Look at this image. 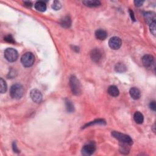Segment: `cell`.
Listing matches in <instances>:
<instances>
[{
  "label": "cell",
  "instance_id": "cell-22",
  "mask_svg": "<svg viewBox=\"0 0 156 156\" xmlns=\"http://www.w3.org/2000/svg\"><path fill=\"white\" fill-rule=\"evenodd\" d=\"M0 85H1L0 92H1V93H4L7 90V84L6 81H5L3 78L0 79Z\"/></svg>",
  "mask_w": 156,
  "mask_h": 156
},
{
  "label": "cell",
  "instance_id": "cell-10",
  "mask_svg": "<svg viewBox=\"0 0 156 156\" xmlns=\"http://www.w3.org/2000/svg\"><path fill=\"white\" fill-rule=\"evenodd\" d=\"M154 58L152 55L150 54H147L143 56L142 58V62L143 65L147 67V68H149L153 64H154Z\"/></svg>",
  "mask_w": 156,
  "mask_h": 156
},
{
  "label": "cell",
  "instance_id": "cell-6",
  "mask_svg": "<svg viewBox=\"0 0 156 156\" xmlns=\"http://www.w3.org/2000/svg\"><path fill=\"white\" fill-rule=\"evenodd\" d=\"M122 45V41L120 38L118 37H113L109 41V45L111 48L114 50H118L121 47Z\"/></svg>",
  "mask_w": 156,
  "mask_h": 156
},
{
  "label": "cell",
  "instance_id": "cell-28",
  "mask_svg": "<svg viewBox=\"0 0 156 156\" xmlns=\"http://www.w3.org/2000/svg\"><path fill=\"white\" fill-rule=\"evenodd\" d=\"M129 14H130V16H131V19L134 21V22H135L136 21V18H135V16H134V12L132 10L129 9Z\"/></svg>",
  "mask_w": 156,
  "mask_h": 156
},
{
  "label": "cell",
  "instance_id": "cell-16",
  "mask_svg": "<svg viewBox=\"0 0 156 156\" xmlns=\"http://www.w3.org/2000/svg\"><path fill=\"white\" fill-rule=\"evenodd\" d=\"M35 9L39 12H43L46 10V5L43 1H37L34 5Z\"/></svg>",
  "mask_w": 156,
  "mask_h": 156
},
{
  "label": "cell",
  "instance_id": "cell-27",
  "mask_svg": "<svg viewBox=\"0 0 156 156\" xmlns=\"http://www.w3.org/2000/svg\"><path fill=\"white\" fill-rule=\"evenodd\" d=\"M143 3H144V1H138V0L134 1L135 5H136V6H137V7L142 6L143 5Z\"/></svg>",
  "mask_w": 156,
  "mask_h": 156
},
{
  "label": "cell",
  "instance_id": "cell-29",
  "mask_svg": "<svg viewBox=\"0 0 156 156\" xmlns=\"http://www.w3.org/2000/svg\"><path fill=\"white\" fill-rule=\"evenodd\" d=\"M12 146H13L12 147H13V149L14 151V152H15V153H19V150L17 148V145H16V143L14 142Z\"/></svg>",
  "mask_w": 156,
  "mask_h": 156
},
{
  "label": "cell",
  "instance_id": "cell-26",
  "mask_svg": "<svg viewBox=\"0 0 156 156\" xmlns=\"http://www.w3.org/2000/svg\"><path fill=\"white\" fill-rule=\"evenodd\" d=\"M149 107H150V109H151L152 111H155L156 110V105H155V102L154 101L151 102H150V104H149Z\"/></svg>",
  "mask_w": 156,
  "mask_h": 156
},
{
  "label": "cell",
  "instance_id": "cell-20",
  "mask_svg": "<svg viewBox=\"0 0 156 156\" xmlns=\"http://www.w3.org/2000/svg\"><path fill=\"white\" fill-rule=\"evenodd\" d=\"M115 70L118 73H123L126 70V67L122 63H118L115 65Z\"/></svg>",
  "mask_w": 156,
  "mask_h": 156
},
{
  "label": "cell",
  "instance_id": "cell-18",
  "mask_svg": "<svg viewBox=\"0 0 156 156\" xmlns=\"http://www.w3.org/2000/svg\"><path fill=\"white\" fill-rule=\"evenodd\" d=\"M60 24L62 27L65 28H69L71 26V20L69 17H65L60 21Z\"/></svg>",
  "mask_w": 156,
  "mask_h": 156
},
{
  "label": "cell",
  "instance_id": "cell-21",
  "mask_svg": "<svg viewBox=\"0 0 156 156\" xmlns=\"http://www.w3.org/2000/svg\"><path fill=\"white\" fill-rule=\"evenodd\" d=\"M106 124V121L104 120V119H96V120H95V121H92V122L89 123L88 124H87L86 125L84 126V128H87L88 126L94 125V124Z\"/></svg>",
  "mask_w": 156,
  "mask_h": 156
},
{
  "label": "cell",
  "instance_id": "cell-17",
  "mask_svg": "<svg viewBox=\"0 0 156 156\" xmlns=\"http://www.w3.org/2000/svg\"><path fill=\"white\" fill-rule=\"evenodd\" d=\"M134 119L135 121H136L137 124H141L143 123L144 117L142 113H140V112H136L134 113Z\"/></svg>",
  "mask_w": 156,
  "mask_h": 156
},
{
  "label": "cell",
  "instance_id": "cell-8",
  "mask_svg": "<svg viewBox=\"0 0 156 156\" xmlns=\"http://www.w3.org/2000/svg\"><path fill=\"white\" fill-rule=\"evenodd\" d=\"M30 96L33 101L35 103H40L42 101V94L37 89H33L31 90Z\"/></svg>",
  "mask_w": 156,
  "mask_h": 156
},
{
  "label": "cell",
  "instance_id": "cell-11",
  "mask_svg": "<svg viewBox=\"0 0 156 156\" xmlns=\"http://www.w3.org/2000/svg\"><path fill=\"white\" fill-rule=\"evenodd\" d=\"M144 17L147 23L149 24L155 22V14L153 12H147L144 14Z\"/></svg>",
  "mask_w": 156,
  "mask_h": 156
},
{
  "label": "cell",
  "instance_id": "cell-4",
  "mask_svg": "<svg viewBox=\"0 0 156 156\" xmlns=\"http://www.w3.org/2000/svg\"><path fill=\"white\" fill-rule=\"evenodd\" d=\"M21 62L24 66L30 67L34 64L35 57L32 53H26L22 56Z\"/></svg>",
  "mask_w": 156,
  "mask_h": 156
},
{
  "label": "cell",
  "instance_id": "cell-25",
  "mask_svg": "<svg viewBox=\"0 0 156 156\" xmlns=\"http://www.w3.org/2000/svg\"><path fill=\"white\" fill-rule=\"evenodd\" d=\"M4 40L6 41L7 42L10 43H14L15 40L11 35H8L4 37Z\"/></svg>",
  "mask_w": 156,
  "mask_h": 156
},
{
  "label": "cell",
  "instance_id": "cell-15",
  "mask_svg": "<svg viewBox=\"0 0 156 156\" xmlns=\"http://www.w3.org/2000/svg\"><path fill=\"white\" fill-rule=\"evenodd\" d=\"M83 4L85 5L86 6L89 7H96L100 6L101 5V2L100 1H97V0H95V1H82Z\"/></svg>",
  "mask_w": 156,
  "mask_h": 156
},
{
  "label": "cell",
  "instance_id": "cell-3",
  "mask_svg": "<svg viewBox=\"0 0 156 156\" xmlns=\"http://www.w3.org/2000/svg\"><path fill=\"white\" fill-rule=\"evenodd\" d=\"M112 136L122 143L129 144V146H131L133 143L132 139L131 138V137L128 136V135L121 134L117 131H112Z\"/></svg>",
  "mask_w": 156,
  "mask_h": 156
},
{
  "label": "cell",
  "instance_id": "cell-19",
  "mask_svg": "<svg viewBox=\"0 0 156 156\" xmlns=\"http://www.w3.org/2000/svg\"><path fill=\"white\" fill-rule=\"evenodd\" d=\"M65 105H66V111L70 113H71L74 111L75 108L74 105L73 104L72 102L68 99H66L65 100Z\"/></svg>",
  "mask_w": 156,
  "mask_h": 156
},
{
  "label": "cell",
  "instance_id": "cell-5",
  "mask_svg": "<svg viewBox=\"0 0 156 156\" xmlns=\"http://www.w3.org/2000/svg\"><path fill=\"white\" fill-rule=\"evenodd\" d=\"M4 57L7 61L10 62H14L17 60L18 58V53L16 50L9 48L5 50Z\"/></svg>",
  "mask_w": 156,
  "mask_h": 156
},
{
  "label": "cell",
  "instance_id": "cell-30",
  "mask_svg": "<svg viewBox=\"0 0 156 156\" xmlns=\"http://www.w3.org/2000/svg\"><path fill=\"white\" fill-rule=\"evenodd\" d=\"M24 4H25L26 6H27L28 7H32V6H33L32 3H31L29 1H25L24 2Z\"/></svg>",
  "mask_w": 156,
  "mask_h": 156
},
{
  "label": "cell",
  "instance_id": "cell-13",
  "mask_svg": "<svg viewBox=\"0 0 156 156\" xmlns=\"http://www.w3.org/2000/svg\"><path fill=\"white\" fill-rule=\"evenodd\" d=\"M95 36L96 39L100 40H105L107 37V33L106 31L103 29H98L95 32Z\"/></svg>",
  "mask_w": 156,
  "mask_h": 156
},
{
  "label": "cell",
  "instance_id": "cell-7",
  "mask_svg": "<svg viewBox=\"0 0 156 156\" xmlns=\"http://www.w3.org/2000/svg\"><path fill=\"white\" fill-rule=\"evenodd\" d=\"M95 145L93 143H89L83 147L82 149V154L84 155H91L95 153Z\"/></svg>",
  "mask_w": 156,
  "mask_h": 156
},
{
  "label": "cell",
  "instance_id": "cell-14",
  "mask_svg": "<svg viewBox=\"0 0 156 156\" xmlns=\"http://www.w3.org/2000/svg\"><path fill=\"white\" fill-rule=\"evenodd\" d=\"M107 92L109 95L113 97H116L119 95V90L115 85H111L108 88Z\"/></svg>",
  "mask_w": 156,
  "mask_h": 156
},
{
  "label": "cell",
  "instance_id": "cell-2",
  "mask_svg": "<svg viewBox=\"0 0 156 156\" xmlns=\"http://www.w3.org/2000/svg\"><path fill=\"white\" fill-rule=\"evenodd\" d=\"M70 85L71 87V90L74 95L78 96L81 95V85L79 81L77 79V77L75 76H72L70 79Z\"/></svg>",
  "mask_w": 156,
  "mask_h": 156
},
{
  "label": "cell",
  "instance_id": "cell-24",
  "mask_svg": "<svg viewBox=\"0 0 156 156\" xmlns=\"http://www.w3.org/2000/svg\"><path fill=\"white\" fill-rule=\"evenodd\" d=\"M155 25H156L155 22L152 23L151 24H150V31H151V33L154 35H155V33H156Z\"/></svg>",
  "mask_w": 156,
  "mask_h": 156
},
{
  "label": "cell",
  "instance_id": "cell-23",
  "mask_svg": "<svg viewBox=\"0 0 156 156\" xmlns=\"http://www.w3.org/2000/svg\"><path fill=\"white\" fill-rule=\"evenodd\" d=\"M52 7L56 10H58L61 8V4L59 1H54L52 5Z\"/></svg>",
  "mask_w": 156,
  "mask_h": 156
},
{
  "label": "cell",
  "instance_id": "cell-9",
  "mask_svg": "<svg viewBox=\"0 0 156 156\" xmlns=\"http://www.w3.org/2000/svg\"><path fill=\"white\" fill-rule=\"evenodd\" d=\"M102 56V51L98 48H95L90 53V57L92 60L95 62H99L101 59Z\"/></svg>",
  "mask_w": 156,
  "mask_h": 156
},
{
  "label": "cell",
  "instance_id": "cell-1",
  "mask_svg": "<svg viewBox=\"0 0 156 156\" xmlns=\"http://www.w3.org/2000/svg\"><path fill=\"white\" fill-rule=\"evenodd\" d=\"M24 94V88L22 85L16 84L13 85L10 90V95L13 99L20 100Z\"/></svg>",
  "mask_w": 156,
  "mask_h": 156
},
{
  "label": "cell",
  "instance_id": "cell-12",
  "mask_svg": "<svg viewBox=\"0 0 156 156\" xmlns=\"http://www.w3.org/2000/svg\"><path fill=\"white\" fill-rule=\"evenodd\" d=\"M130 95H131V98L135 100H137L141 96V92H140V90L137 87H132L130 89L129 91Z\"/></svg>",
  "mask_w": 156,
  "mask_h": 156
}]
</instances>
